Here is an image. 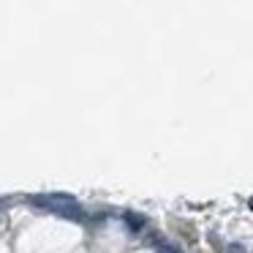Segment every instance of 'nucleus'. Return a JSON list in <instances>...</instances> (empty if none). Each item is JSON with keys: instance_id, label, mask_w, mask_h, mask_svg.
Listing matches in <instances>:
<instances>
[{"instance_id": "7ed1b4c3", "label": "nucleus", "mask_w": 253, "mask_h": 253, "mask_svg": "<svg viewBox=\"0 0 253 253\" xmlns=\"http://www.w3.org/2000/svg\"><path fill=\"white\" fill-rule=\"evenodd\" d=\"M251 210H253V199H251Z\"/></svg>"}, {"instance_id": "f03ea898", "label": "nucleus", "mask_w": 253, "mask_h": 253, "mask_svg": "<svg viewBox=\"0 0 253 253\" xmlns=\"http://www.w3.org/2000/svg\"><path fill=\"white\" fill-rule=\"evenodd\" d=\"M158 253H177V248L166 245V242H158Z\"/></svg>"}, {"instance_id": "f257e3e1", "label": "nucleus", "mask_w": 253, "mask_h": 253, "mask_svg": "<svg viewBox=\"0 0 253 253\" xmlns=\"http://www.w3.org/2000/svg\"><path fill=\"white\" fill-rule=\"evenodd\" d=\"M126 223L131 226L133 231H139V229H142V223H144V220H142V218H136V215H131V212H128V215H126Z\"/></svg>"}]
</instances>
